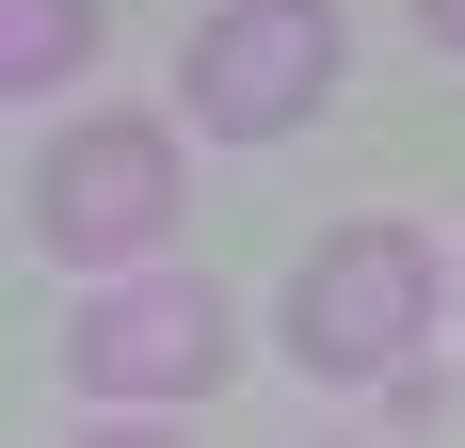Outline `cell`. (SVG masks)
Returning <instances> with one entry per match:
<instances>
[{
  "mask_svg": "<svg viewBox=\"0 0 465 448\" xmlns=\"http://www.w3.org/2000/svg\"><path fill=\"white\" fill-rule=\"evenodd\" d=\"M418 320H433V240L418 224H337L289 272V368H322V385H385L418 353Z\"/></svg>",
  "mask_w": 465,
  "mask_h": 448,
  "instance_id": "obj_1",
  "label": "cell"
},
{
  "mask_svg": "<svg viewBox=\"0 0 465 448\" xmlns=\"http://www.w3.org/2000/svg\"><path fill=\"white\" fill-rule=\"evenodd\" d=\"M33 224H48V257L129 272L144 240H177V144L144 129V112H96V129H64V144H48V177H33Z\"/></svg>",
  "mask_w": 465,
  "mask_h": 448,
  "instance_id": "obj_2",
  "label": "cell"
},
{
  "mask_svg": "<svg viewBox=\"0 0 465 448\" xmlns=\"http://www.w3.org/2000/svg\"><path fill=\"white\" fill-rule=\"evenodd\" d=\"M337 96V0H225L193 33V112L225 144H273Z\"/></svg>",
  "mask_w": 465,
  "mask_h": 448,
  "instance_id": "obj_3",
  "label": "cell"
},
{
  "mask_svg": "<svg viewBox=\"0 0 465 448\" xmlns=\"http://www.w3.org/2000/svg\"><path fill=\"white\" fill-rule=\"evenodd\" d=\"M96 385V401H209L225 385V305L193 288V272H161V288H113V305L81 320V353H64Z\"/></svg>",
  "mask_w": 465,
  "mask_h": 448,
  "instance_id": "obj_4",
  "label": "cell"
},
{
  "mask_svg": "<svg viewBox=\"0 0 465 448\" xmlns=\"http://www.w3.org/2000/svg\"><path fill=\"white\" fill-rule=\"evenodd\" d=\"M81 48H96V0H0V81L16 96H48Z\"/></svg>",
  "mask_w": 465,
  "mask_h": 448,
  "instance_id": "obj_5",
  "label": "cell"
},
{
  "mask_svg": "<svg viewBox=\"0 0 465 448\" xmlns=\"http://www.w3.org/2000/svg\"><path fill=\"white\" fill-rule=\"evenodd\" d=\"M418 33H433V48H465V0H418Z\"/></svg>",
  "mask_w": 465,
  "mask_h": 448,
  "instance_id": "obj_6",
  "label": "cell"
}]
</instances>
